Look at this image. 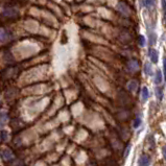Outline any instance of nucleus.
Here are the masks:
<instances>
[{
	"label": "nucleus",
	"mask_w": 166,
	"mask_h": 166,
	"mask_svg": "<svg viewBox=\"0 0 166 166\" xmlns=\"http://www.w3.org/2000/svg\"><path fill=\"white\" fill-rule=\"evenodd\" d=\"M0 155H1V158L4 162H10V161L15 160V155L13 154L12 150H7V148H3V150H1Z\"/></svg>",
	"instance_id": "obj_1"
},
{
	"label": "nucleus",
	"mask_w": 166,
	"mask_h": 166,
	"mask_svg": "<svg viewBox=\"0 0 166 166\" xmlns=\"http://www.w3.org/2000/svg\"><path fill=\"white\" fill-rule=\"evenodd\" d=\"M150 157L147 155H142L139 159V166H150Z\"/></svg>",
	"instance_id": "obj_2"
},
{
	"label": "nucleus",
	"mask_w": 166,
	"mask_h": 166,
	"mask_svg": "<svg viewBox=\"0 0 166 166\" xmlns=\"http://www.w3.org/2000/svg\"><path fill=\"white\" fill-rule=\"evenodd\" d=\"M127 68H129L130 71H136L139 68V63H138L137 60H131L127 63Z\"/></svg>",
	"instance_id": "obj_3"
},
{
	"label": "nucleus",
	"mask_w": 166,
	"mask_h": 166,
	"mask_svg": "<svg viewBox=\"0 0 166 166\" xmlns=\"http://www.w3.org/2000/svg\"><path fill=\"white\" fill-rule=\"evenodd\" d=\"M148 54H150V60H152L153 63L156 64L157 62H158L159 54H158V51H157L156 49H153V48H150V51H148Z\"/></svg>",
	"instance_id": "obj_4"
},
{
	"label": "nucleus",
	"mask_w": 166,
	"mask_h": 166,
	"mask_svg": "<svg viewBox=\"0 0 166 166\" xmlns=\"http://www.w3.org/2000/svg\"><path fill=\"white\" fill-rule=\"evenodd\" d=\"M3 14H4V16H7V17H15V16H17L18 13H17V10H13V8H5Z\"/></svg>",
	"instance_id": "obj_5"
},
{
	"label": "nucleus",
	"mask_w": 166,
	"mask_h": 166,
	"mask_svg": "<svg viewBox=\"0 0 166 166\" xmlns=\"http://www.w3.org/2000/svg\"><path fill=\"white\" fill-rule=\"evenodd\" d=\"M141 96H142V99H143V100H147L148 97H150V91H148V89L146 88V87H143V88H142Z\"/></svg>",
	"instance_id": "obj_6"
},
{
	"label": "nucleus",
	"mask_w": 166,
	"mask_h": 166,
	"mask_svg": "<svg viewBox=\"0 0 166 166\" xmlns=\"http://www.w3.org/2000/svg\"><path fill=\"white\" fill-rule=\"evenodd\" d=\"M138 87V83L136 80H132V82L129 83V86H127V89L130 91H136Z\"/></svg>",
	"instance_id": "obj_7"
},
{
	"label": "nucleus",
	"mask_w": 166,
	"mask_h": 166,
	"mask_svg": "<svg viewBox=\"0 0 166 166\" xmlns=\"http://www.w3.org/2000/svg\"><path fill=\"white\" fill-rule=\"evenodd\" d=\"M144 72H145L147 75H152L153 74V69H152L150 63H145V65H144Z\"/></svg>",
	"instance_id": "obj_8"
},
{
	"label": "nucleus",
	"mask_w": 166,
	"mask_h": 166,
	"mask_svg": "<svg viewBox=\"0 0 166 166\" xmlns=\"http://www.w3.org/2000/svg\"><path fill=\"white\" fill-rule=\"evenodd\" d=\"M162 78H163V76H162V72L160 71V70H157V72H156V78H155V83L156 84H161V82H162Z\"/></svg>",
	"instance_id": "obj_9"
},
{
	"label": "nucleus",
	"mask_w": 166,
	"mask_h": 166,
	"mask_svg": "<svg viewBox=\"0 0 166 166\" xmlns=\"http://www.w3.org/2000/svg\"><path fill=\"white\" fill-rule=\"evenodd\" d=\"M142 4L145 7H152L153 5H155V0H142Z\"/></svg>",
	"instance_id": "obj_10"
},
{
	"label": "nucleus",
	"mask_w": 166,
	"mask_h": 166,
	"mask_svg": "<svg viewBox=\"0 0 166 166\" xmlns=\"http://www.w3.org/2000/svg\"><path fill=\"white\" fill-rule=\"evenodd\" d=\"M8 33L7 31H4L2 29H0V41H5L6 39L8 38Z\"/></svg>",
	"instance_id": "obj_11"
},
{
	"label": "nucleus",
	"mask_w": 166,
	"mask_h": 166,
	"mask_svg": "<svg viewBox=\"0 0 166 166\" xmlns=\"http://www.w3.org/2000/svg\"><path fill=\"white\" fill-rule=\"evenodd\" d=\"M7 132L6 131H1L0 132V141H5L7 139Z\"/></svg>",
	"instance_id": "obj_12"
},
{
	"label": "nucleus",
	"mask_w": 166,
	"mask_h": 166,
	"mask_svg": "<svg viewBox=\"0 0 166 166\" xmlns=\"http://www.w3.org/2000/svg\"><path fill=\"white\" fill-rule=\"evenodd\" d=\"M156 95H157V98H158L159 100H161V99H162V97H163L162 89H161V88H159V87L156 89Z\"/></svg>",
	"instance_id": "obj_13"
},
{
	"label": "nucleus",
	"mask_w": 166,
	"mask_h": 166,
	"mask_svg": "<svg viewBox=\"0 0 166 166\" xmlns=\"http://www.w3.org/2000/svg\"><path fill=\"white\" fill-rule=\"evenodd\" d=\"M141 122H142L141 118H140V117H136V118H135V121H134V127H135V129L139 127L140 124H141Z\"/></svg>",
	"instance_id": "obj_14"
},
{
	"label": "nucleus",
	"mask_w": 166,
	"mask_h": 166,
	"mask_svg": "<svg viewBox=\"0 0 166 166\" xmlns=\"http://www.w3.org/2000/svg\"><path fill=\"white\" fill-rule=\"evenodd\" d=\"M138 40H139V45L141 46V47H144L145 44H146L145 38H144L143 36H139V37H138Z\"/></svg>",
	"instance_id": "obj_15"
},
{
	"label": "nucleus",
	"mask_w": 166,
	"mask_h": 166,
	"mask_svg": "<svg viewBox=\"0 0 166 166\" xmlns=\"http://www.w3.org/2000/svg\"><path fill=\"white\" fill-rule=\"evenodd\" d=\"M117 8H118L119 10H121V12H123L124 14H127V8L125 7V5L123 3H119L118 5H117Z\"/></svg>",
	"instance_id": "obj_16"
},
{
	"label": "nucleus",
	"mask_w": 166,
	"mask_h": 166,
	"mask_svg": "<svg viewBox=\"0 0 166 166\" xmlns=\"http://www.w3.org/2000/svg\"><path fill=\"white\" fill-rule=\"evenodd\" d=\"M150 45H154V44H156V41H157V37L156 35H155L154 33H152V35H150Z\"/></svg>",
	"instance_id": "obj_17"
},
{
	"label": "nucleus",
	"mask_w": 166,
	"mask_h": 166,
	"mask_svg": "<svg viewBox=\"0 0 166 166\" xmlns=\"http://www.w3.org/2000/svg\"><path fill=\"white\" fill-rule=\"evenodd\" d=\"M130 150H131V145H127V150H125V153H124V155H123V156H124V158H127V156H129V153H130Z\"/></svg>",
	"instance_id": "obj_18"
},
{
	"label": "nucleus",
	"mask_w": 166,
	"mask_h": 166,
	"mask_svg": "<svg viewBox=\"0 0 166 166\" xmlns=\"http://www.w3.org/2000/svg\"><path fill=\"white\" fill-rule=\"evenodd\" d=\"M162 8L163 10H165V0H162Z\"/></svg>",
	"instance_id": "obj_19"
}]
</instances>
